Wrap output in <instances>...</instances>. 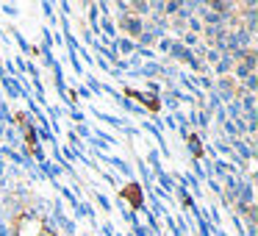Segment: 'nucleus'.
Wrapping results in <instances>:
<instances>
[{
	"label": "nucleus",
	"mask_w": 258,
	"mask_h": 236,
	"mask_svg": "<svg viewBox=\"0 0 258 236\" xmlns=\"http://www.w3.org/2000/svg\"><path fill=\"white\" fill-rule=\"evenodd\" d=\"M128 197H131L133 206H139V189L136 186H128Z\"/></svg>",
	"instance_id": "nucleus-1"
}]
</instances>
